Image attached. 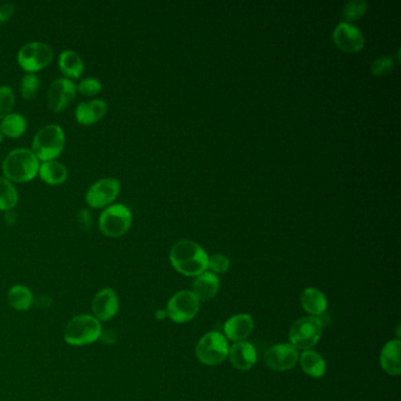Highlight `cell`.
I'll return each mask as SVG.
<instances>
[{"label":"cell","mask_w":401,"mask_h":401,"mask_svg":"<svg viewBox=\"0 0 401 401\" xmlns=\"http://www.w3.org/2000/svg\"><path fill=\"white\" fill-rule=\"evenodd\" d=\"M38 173L42 182L49 185H61L68 177V168L57 160L42 162L39 165Z\"/></svg>","instance_id":"22"},{"label":"cell","mask_w":401,"mask_h":401,"mask_svg":"<svg viewBox=\"0 0 401 401\" xmlns=\"http://www.w3.org/2000/svg\"><path fill=\"white\" fill-rule=\"evenodd\" d=\"M102 85L98 79L92 78V77H87L84 78L78 85H77V90L83 95L87 97H93V95H98L99 92L102 91Z\"/></svg>","instance_id":"30"},{"label":"cell","mask_w":401,"mask_h":401,"mask_svg":"<svg viewBox=\"0 0 401 401\" xmlns=\"http://www.w3.org/2000/svg\"><path fill=\"white\" fill-rule=\"evenodd\" d=\"M228 358L237 370L247 371L257 363V351L251 343L239 341L230 347Z\"/></svg>","instance_id":"15"},{"label":"cell","mask_w":401,"mask_h":401,"mask_svg":"<svg viewBox=\"0 0 401 401\" xmlns=\"http://www.w3.org/2000/svg\"><path fill=\"white\" fill-rule=\"evenodd\" d=\"M102 336V325L92 315H78L68 322L65 329V341L73 346H83L98 340Z\"/></svg>","instance_id":"4"},{"label":"cell","mask_w":401,"mask_h":401,"mask_svg":"<svg viewBox=\"0 0 401 401\" xmlns=\"http://www.w3.org/2000/svg\"><path fill=\"white\" fill-rule=\"evenodd\" d=\"M253 319L250 315L242 313V315H233L223 324V333L228 340L239 343L244 341L250 336L253 331Z\"/></svg>","instance_id":"16"},{"label":"cell","mask_w":401,"mask_h":401,"mask_svg":"<svg viewBox=\"0 0 401 401\" xmlns=\"http://www.w3.org/2000/svg\"><path fill=\"white\" fill-rule=\"evenodd\" d=\"M301 306L310 317H320L327 310V298L322 291L317 288H308L304 290L300 297Z\"/></svg>","instance_id":"20"},{"label":"cell","mask_w":401,"mask_h":401,"mask_svg":"<svg viewBox=\"0 0 401 401\" xmlns=\"http://www.w3.org/2000/svg\"><path fill=\"white\" fill-rule=\"evenodd\" d=\"M40 87V79L36 73H26L20 80L19 91L25 99L36 97Z\"/></svg>","instance_id":"28"},{"label":"cell","mask_w":401,"mask_h":401,"mask_svg":"<svg viewBox=\"0 0 401 401\" xmlns=\"http://www.w3.org/2000/svg\"><path fill=\"white\" fill-rule=\"evenodd\" d=\"M219 279L214 273L204 272L196 278L191 292L199 301H208L216 297L219 291Z\"/></svg>","instance_id":"19"},{"label":"cell","mask_w":401,"mask_h":401,"mask_svg":"<svg viewBox=\"0 0 401 401\" xmlns=\"http://www.w3.org/2000/svg\"><path fill=\"white\" fill-rule=\"evenodd\" d=\"M58 65L65 78L77 79L84 72V61L76 51L65 49L58 59Z\"/></svg>","instance_id":"21"},{"label":"cell","mask_w":401,"mask_h":401,"mask_svg":"<svg viewBox=\"0 0 401 401\" xmlns=\"http://www.w3.org/2000/svg\"><path fill=\"white\" fill-rule=\"evenodd\" d=\"M54 59V51L42 42H27L17 54L20 68L27 73H36L45 68Z\"/></svg>","instance_id":"8"},{"label":"cell","mask_w":401,"mask_h":401,"mask_svg":"<svg viewBox=\"0 0 401 401\" xmlns=\"http://www.w3.org/2000/svg\"><path fill=\"white\" fill-rule=\"evenodd\" d=\"M3 171L11 182H31L38 174L39 159L30 148H15L6 155Z\"/></svg>","instance_id":"2"},{"label":"cell","mask_w":401,"mask_h":401,"mask_svg":"<svg viewBox=\"0 0 401 401\" xmlns=\"http://www.w3.org/2000/svg\"><path fill=\"white\" fill-rule=\"evenodd\" d=\"M77 85L68 78H58L47 91V102L54 112H61L76 98Z\"/></svg>","instance_id":"12"},{"label":"cell","mask_w":401,"mask_h":401,"mask_svg":"<svg viewBox=\"0 0 401 401\" xmlns=\"http://www.w3.org/2000/svg\"><path fill=\"white\" fill-rule=\"evenodd\" d=\"M13 12H15L13 5L8 4V3H3V4L0 3V24L8 22L13 15Z\"/></svg>","instance_id":"33"},{"label":"cell","mask_w":401,"mask_h":401,"mask_svg":"<svg viewBox=\"0 0 401 401\" xmlns=\"http://www.w3.org/2000/svg\"><path fill=\"white\" fill-rule=\"evenodd\" d=\"M228 339L219 332H208L201 338L196 347V354L200 363L208 366H217L228 356Z\"/></svg>","instance_id":"7"},{"label":"cell","mask_w":401,"mask_h":401,"mask_svg":"<svg viewBox=\"0 0 401 401\" xmlns=\"http://www.w3.org/2000/svg\"><path fill=\"white\" fill-rule=\"evenodd\" d=\"M64 148V129L56 124H49L39 129L32 143V152L42 162L56 159Z\"/></svg>","instance_id":"3"},{"label":"cell","mask_w":401,"mask_h":401,"mask_svg":"<svg viewBox=\"0 0 401 401\" xmlns=\"http://www.w3.org/2000/svg\"><path fill=\"white\" fill-rule=\"evenodd\" d=\"M170 260L174 269L184 276H200L207 269L206 251L192 240H180L174 244L171 250Z\"/></svg>","instance_id":"1"},{"label":"cell","mask_w":401,"mask_h":401,"mask_svg":"<svg viewBox=\"0 0 401 401\" xmlns=\"http://www.w3.org/2000/svg\"><path fill=\"white\" fill-rule=\"evenodd\" d=\"M19 196L15 185L6 178L0 177V211L10 212L18 204Z\"/></svg>","instance_id":"25"},{"label":"cell","mask_w":401,"mask_h":401,"mask_svg":"<svg viewBox=\"0 0 401 401\" xmlns=\"http://www.w3.org/2000/svg\"><path fill=\"white\" fill-rule=\"evenodd\" d=\"M1 132L8 138H19L27 129V121L19 113H10L1 120Z\"/></svg>","instance_id":"24"},{"label":"cell","mask_w":401,"mask_h":401,"mask_svg":"<svg viewBox=\"0 0 401 401\" xmlns=\"http://www.w3.org/2000/svg\"><path fill=\"white\" fill-rule=\"evenodd\" d=\"M332 38L338 49L346 54H356L365 45V39L359 29L353 24L344 22L334 29Z\"/></svg>","instance_id":"13"},{"label":"cell","mask_w":401,"mask_h":401,"mask_svg":"<svg viewBox=\"0 0 401 401\" xmlns=\"http://www.w3.org/2000/svg\"><path fill=\"white\" fill-rule=\"evenodd\" d=\"M121 184L116 178H102L95 182L86 192L88 206L93 208H104L112 205L120 194Z\"/></svg>","instance_id":"10"},{"label":"cell","mask_w":401,"mask_h":401,"mask_svg":"<svg viewBox=\"0 0 401 401\" xmlns=\"http://www.w3.org/2000/svg\"><path fill=\"white\" fill-rule=\"evenodd\" d=\"M368 3L365 0H351L345 5L343 10V18L344 23L351 24L352 22L359 20L366 11H368Z\"/></svg>","instance_id":"27"},{"label":"cell","mask_w":401,"mask_h":401,"mask_svg":"<svg viewBox=\"0 0 401 401\" xmlns=\"http://www.w3.org/2000/svg\"><path fill=\"white\" fill-rule=\"evenodd\" d=\"M300 366L304 373L310 375L312 378H322L325 375L326 363L319 353L310 349H306L299 356Z\"/></svg>","instance_id":"23"},{"label":"cell","mask_w":401,"mask_h":401,"mask_svg":"<svg viewBox=\"0 0 401 401\" xmlns=\"http://www.w3.org/2000/svg\"><path fill=\"white\" fill-rule=\"evenodd\" d=\"M322 327L324 322L319 317H305L297 320L290 329V344L297 349H310L320 340Z\"/></svg>","instance_id":"6"},{"label":"cell","mask_w":401,"mask_h":401,"mask_svg":"<svg viewBox=\"0 0 401 401\" xmlns=\"http://www.w3.org/2000/svg\"><path fill=\"white\" fill-rule=\"evenodd\" d=\"M132 225V213L125 205L112 204L105 207L99 217V228L102 235L119 238L125 235Z\"/></svg>","instance_id":"5"},{"label":"cell","mask_w":401,"mask_h":401,"mask_svg":"<svg viewBox=\"0 0 401 401\" xmlns=\"http://www.w3.org/2000/svg\"><path fill=\"white\" fill-rule=\"evenodd\" d=\"M119 310V300L117 294L111 288H104L95 295L92 303V310L97 320L107 322L113 318Z\"/></svg>","instance_id":"14"},{"label":"cell","mask_w":401,"mask_h":401,"mask_svg":"<svg viewBox=\"0 0 401 401\" xmlns=\"http://www.w3.org/2000/svg\"><path fill=\"white\" fill-rule=\"evenodd\" d=\"M200 301L191 291H180L171 298L167 304V317L174 322L184 324L198 315Z\"/></svg>","instance_id":"9"},{"label":"cell","mask_w":401,"mask_h":401,"mask_svg":"<svg viewBox=\"0 0 401 401\" xmlns=\"http://www.w3.org/2000/svg\"><path fill=\"white\" fill-rule=\"evenodd\" d=\"M15 102V93L11 87L0 86V120L11 113Z\"/></svg>","instance_id":"29"},{"label":"cell","mask_w":401,"mask_h":401,"mask_svg":"<svg viewBox=\"0 0 401 401\" xmlns=\"http://www.w3.org/2000/svg\"><path fill=\"white\" fill-rule=\"evenodd\" d=\"M107 113V104L102 99L80 102L76 109L77 121L81 125H93Z\"/></svg>","instance_id":"17"},{"label":"cell","mask_w":401,"mask_h":401,"mask_svg":"<svg viewBox=\"0 0 401 401\" xmlns=\"http://www.w3.org/2000/svg\"><path fill=\"white\" fill-rule=\"evenodd\" d=\"M393 58L385 56V57L379 58L372 64L371 72L377 77L386 76L387 73L393 71Z\"/></svg>","instance_id":"31"},{"label":"cell","mask_w":401,"mask_h":401,"mask_svg":"<svg viewBox=\"0 0 401 401\" xmlns=\"http://www.w3.org/2000/svg\"><path fill=\"white\" fill-rule=\"evenodd\" d=\"M3 139H4V134H3V132H1V129H0V143L3 141Z\"/></svg>","instance_id":"34"},{"label":"cell","mask_w":401,"mask_h":401,"mask_svg":"<svg viewBox=\"0 0 401 401\" xmlns=\"http://www.w3.org/2000/svg\"><path fill=\"white\" fill-rule=\"evenodd\" d=\"M264 359L273 371L285 372L294 368L299 360V353L293 345L278 344L266 351Z\"/></svg>","instance_id":"11"},{"label":"cell","mask_w":401,"mask_h":401,"mask_svg":"<svg viewBox=\"0 0 401 401\" xmlns=\"http://www.w3.org/2000/svg\"><path fill=\"white\" fill-rule=\"evenodd\" d=\"M8 299L10 305L15 310H25L32 305L33 295L26 286L15 285L8 291Z\"/></svg>","instance_id":"26"},{"label":"cell","mask_w":401,"mask_h":401,"mask_svg":"<svg viewBox=\"0 0 401 401\" xmlns=\"http://www.w3.org/2000/svg\"><path fill=\"white\" fill-rule=\"evenodd\" d=\"M230 259L223 254H214L212 257H208L207 269H211L212 273H225L230 269Z\"/></svg>","instance_id":"32"},{"label":"cell","mask_w":401,"mask_h":401,"mask_svg":"<svg viewBox=\"0 0 401 401\" xmlns=\"http://www.w3.org/2000/svg\"><path fill=\"white\" fill-rule=\"evenodd\" d=\"M400 348L401 343L399 339L390 340L382 347L380 353V365L387 375H400Z\"/></svg>","instance_id":"18"}]
</instances>
